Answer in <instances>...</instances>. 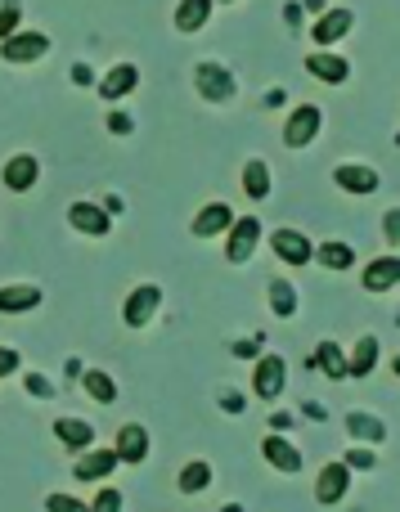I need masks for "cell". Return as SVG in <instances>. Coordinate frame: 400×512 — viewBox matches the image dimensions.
<instances>
[{"mask_svg":"<svg viewBox=\"0 0 400 512\" xmlns=\"http://www.w3.org/2000/svg\"><path fill=\"white\" fill-rule=\"evenodd\" d=\"M194 86H198V95H203L207 104H225V99H234V77H230L225 63H198Z\"/></svg>","mask_w":400,"mask_h":512,"instance_id":"cell-1","label":"cell"},{"mask_svg":"<svg viewBox=\"0 0 400 512\" xmlns=\"http://www.w3.org/2000/svg\"><path fill=\"white\" fill-rule=\"evenodd\" d=\"M257 243H261V221L257 216H239V221L230 225V239H225V261L243 265L252 252H257Z\"/></svg>","mask_w":400,"mask_h":512,"instance_id":"cell-2","label":"cell"},{"mask_svg":"<svg viewBox=\"0 0 400 512\" xmlns=\"http://www.w3.org/2000/svg\"><path fill=\"white\" fill-rule=\"evenodd\" d=\"M50 54V36L45 32H14L9 41H0V59L5 63H36Z\"/></svg>","mask_w":400,"mask_h":512,"instance_id":"cell-3","label":"cell"},{"mask_svg":"<svg viewBox=\"0 0 400 512\" xmlns=\"http://www.w3.org/2000/svg\"><path fill=\"white\" fill-rule=\"evenodd\" d=\"M320 108L315 104H302V108H293V113H288V122H284V144L288 149H306V144L315 140V135H320Z\"/></svg>","mask_w":400,"mask_h":512,"instance_id":"cell-4","label":"cell"},{"mask_svg":"<svg viewBox=\"0 0 400 512\" xmlns=\"http://www.w3.org/2000/svg\"><path fill=\"white\" fill-rule=\"evenodd\" d=\"M284 378H288V364L279 360V355H261L257 369H252V391H257V400H279Z\"/></svg>","mask_w":400,"mask_h":512,"instance_id":"cell-5","label":"cell"},{"mask_svg":"<svg viewBox=\"0 0 400 512\" xmlns=\"http://www.w3.org/2000/svg\"><path fill=\"white\" fill-rule=\"evenodd\" d=\"M158 301H162V288L158 283H140V288L126 297V306H122V319L131 328H144L153 315H158Z\"/></svg>","mask_w":400,"mask_h":512,"instance_id":"cell-6","label":"cell"},{"mask_svg":"<svg viewBox=\"0 0 400 512\" xmlns=\"http://www.w3.org/2000/svg\"><path fill=\"white\" fill-rule=\"evenodd\" d=\"M306 72H311L315 81H324V86H342V81L351 77V63L333 50H315V54H306Z\"/></svg>","mask_w":400,"mask_h":512,"instance_id":"cell-7","label":"cell"},{"mask_svg":"<svg viewBox=\"0 0 400 512\" xmlns=\"http://www.w3.org/2000/svg\"><path fill=\"white\" fill-rule=\"evenodd\" d=\"M270 248H275V256L279 261H288V265L315 261V248H311V239H306L302 230H275L270 234Z\"/></svg>","mask_w":400,"mask_h":512,"instance_id":"cell-8","label":"cell"},{"mask_svg":"<svg viewBox=\"0 0 400 512\" xmlns=\"http://www.w3.org/2000/svg\"><path fill=\"white\" fill-rule=\"evenodd\" d=\"M333 185L347 189V194H356V198H369L378 189V171L360 167V162H342V167L333 171Z\"/></svg>","mask_w":400,"mask_h":512,"instance_id":"cell-9","label":"cell"},{"mask_svg":"<svg viewBox=\"0 0 400 512\" xmlns=\"http://www.w3.org/2000/svg\"><path fill=\"white\" fill-rule=\"evenodd\" d=\"M234 221H239V216L230 212V203H207L203 212H198L194 221H189V230H194L198 239H216V234H225Z\"/></svg>","mask_w":400,"mask_h":512,"instance_id":"cell-10","label":"cell"},{"mask_svg":"<svg viewBox=\"0 0 400 512\" xmlns=\"http://www.w3.org/2000/svg\"><path fill=\"white\" fill-rule=\"evenodd\" d=\"M347 481H351V468H347V463H324L320 481H315V499H320L324 508H333L342 495H347Z\"/></svg>","mask_w":400,"mask_h":512,"instance_id":"cell-11","label":"cell"},{"mask_svg":"<svg viewBox=\"0 0 400 512\" xmlns=\"http://www.w3.org/2000/svg\"><path fill=\"white\" fill-rule=\"evenodd\" d=\"M0 180H5L14 194H27V189L41 180V162L32 158V153H18V158L5 162V171H0Z\"/></svg>","mask_w":400,"mask_h":512,"instance_id":"cell-12","label":"cell"},{"mask_svg":"<svg viewBox=\"0 0 400 512\" xmlns=\"http://www.w3.org/2000/svg\"><path fill=\"white\" fill-rule=\"evenodd\" d=\"M68 221H72V230L90 234V239H104V234L113 230L108 212H104V207H95V203H72L68 207Z\"/></svg>","mask_w":400,"mask_h":512,"instance_id":"cell-13","label":"cell"},{"mask_svg":"<svg viewBox=\"0 0 400 512\" xmlns=\"http://www.w3.org/2000/svg\"><path fill=\"white\" fill-rule=\"evenodd\" d=\"M351 23H356V14H351V9H342V5H333L329 14H320V23H315L311 41H320V45H333V41H342V36L351 32Z\"/></svg>","mask_w":400,"mask_h":512,"instance_id":"cell-14","label":"cell"},{"mask_svg":"<svg viewBox=\"0 0 400 512\" xmlns=\"http://www.w3.org/2000/svg\"><path fill=\"white\" fill-rule=\"evenodd\" d=\"M261 459H266L275 472H297V468H302V454H297V445L284 441V436H266V441H261Z\"/></svg>","mask_w":400,"mask_h":512,"instance_id":"cell-15","label":"cell"},{"mask_svg":"<svg viewBox=\"0 0 400 512\" xmlns=\"http://www.w3.org/2000/svg\"><path fill=\"white\" fill-rule=\"evenodd\" d=\"M113 450H117V459H122V463H144V459H149V432H144L140 423H126L122 432H117Z\"/></svg>","mask_w":400,"mask_h":512,"instance_id":"cell-16","label":"cell"},{"mask_svg":"<svg viewBox=\"0 0 400 512\" xmlns=\"http://www.w3.org/2000/svg\"><path fill=\"white\" fill-rule=\"evenodd\" d=\"M365 292H387L400 283V256H378V261L365 265Z\"/></svg>","mask_w":400,"mask_h":512,"instance_id":"cell-17","label":"cell"},{"mask_svg":"<svg viewBox=\"0 0 400 512\" xmlns=\"http://www.w3.org/2000/svg\"><path fill=\"white\" fill-rule=\"evenodd\" d=\"M140 86V68H135V63H117L113 72H108L104 81H99V95L108 99V104H113V99H122V95H131V90Z\"/></svg>","mask_w":400,"mask_h":512,"instance_id":"cell-18","label":"cell"},{"mask_svg":"<svg viewBox=\"0 0 400 512\" xmlns=\"http://www.w3.org/2000/svg\"><path fill=\"white\" fill-rule=\"evenodd\" d=\"M54 436H59L72 454H86L90 441H95V432H90L86 418H54Z\"/></svg>","mask_w":400,"mask_h":512,"instance_id":"cell-19","label":"cell"},{"mask_svg":"<svg viewBox=\"0 0 400 512\" xmlns=\"http://www.w3.org/2000/svg\"><path fill=\"white\" fill-rule=\"evenodd\" d=\"M117 463H122L117 450H86V454H77V477L81 481H104Z\"/></svg>","mask_w":400,"mask_h":512,"instance_id":"cell-20","label":"cell"},{"mask_svg":"<svg viewBox=\"0 0 400 512\" xmlns=\"http://www.w3.org/2000/svg\"><path fill=\"white\" fill-rule=\"evenodd\" d=\"M45 292L32 288V283H18V288H0V315H23V310L41 306Z\"/></svg>","mask_w":400,"mask_h":512,"instance_id":"cell-21","label":"cell"},{"mask_svg":"<svg viewBox=\"0 0 400 512\" xmlns=\"http://www.w3.org/2000/svg\"><path fill=\"white\" fill-rule=\"evenodd\" d=\"M311 364H315V369H320V373H329L333 382H338V378H351V369H347V355H342V346H338V342H320V346H315Z\"/></svg>","mask_w":400,"mask_h":512,"instance_id":"cell-22","label":"cell"},{"mask_svg":"<svg viewBox=\"0 0 400 512\" xmlns=\"http://www.w3.org/2000/svg\"><path fill=\"white\" fill-rule=\"evenodd\" d=\"M347 432L356 436L360 445H378V441H383V436H387V427H383V418H374V414H360V409H356V414H347Z\"/></svg>","mask_w":400,"mask_h":512,"instance_id":"cell-23","label":"cell"},{"mask_svg":"<svg viewBox=\"0 0 400 512\" xmlns=\"http://www.w3.org/2000/svg\"><path fill=\"white\" fill-rule=\"evenodd\" d=\"M374 364H378V337H360L356 342V351H351V360H347V369H351V378H369L374 373Z\"/></svg>","mask_w":400,"mask_h":512,"instance_id":"cell-24","label":"cell"},{"mask_svg":"<svg viewBox=\"0 0 400 512\" xmlns=\"http://www.w3.org/2000/svg\"><path fill=\"white\" fill-rule=\"evenodd\" d=\"M212 18V0H180L176 5V27L180 32H198Z\"/></svg>","mask_w":400,"mask_h":512,"instance_id":"cell-25","label":"cell"},{"mask_svg":"<svg viewBox=\"0 0 400 512\" xmlns=\"http://www.w3.org/2000/svg\"><path fill=\"white\" fill-rule=\"evenodd\" d=\"M243 194L257 198V203L261 198H270V167L261 158H252L248 167H243Z\"/></svg>","mask_w":400,"mask_h":512,"instance_id":"cell-26","label":"cell"},{"mask_svg":"<svg viewBox=\"0 0 400 512\" xmlns=\"http://www.w3.org/2000/svg\"><path fill=\"white\" fill-rule=\"evenodd\" d=\"M81 387H86L90 400H99V405H113V400H117V382L108 378V373H99V369L81 373Z\"/></svg>","mask_w":400,"mask_h":512,"instance_id":"cell-27","label":"cell"},{"mask_svg":"<svg viewBox=\"0 0 400 512\" xmlns=\"http://www.w3.org/2000/svg\"><path fill=\"white\" fill-rule=\"evenodd\" d=\"M176 486L185 490V495H198V490H207V486H212V468H207L203 459L185 463V468H180V477H176Z\"/></svg>","mask_w":400,"mask_h":512,"instance_id":"cell-28","label":"cell"},{"mask_svg":"<svg viewBox=\"0 0 400 512\" xmlns=\"http://www.w3.org/2000/svg\"><path fill=\"white\" fill-rule=\"evenodd\" d=\"M315 261H320L324 270H351L356 252H351V243H324V248H315Z\"/></svg>","mask_w":400,"mask_h":512,"instance_id":"cell-29","label":"cell"},{"mask_svg":"<svg viewBox=\"0 0 400 512\" xmlns=\"http://www.w3.org/2000/svg\"><path fill=\"white\" fill-rule=\"evenodd\" d=\"M270 310H275L279 319H293L297 315V288H293V283H284V279L270 283Z\"/></svg>","mask_w":400,"mask_h":512,"instance_id":"cell-30","label":"cell"},{"mask_svg":"<svg viewBox=\"0 0 400 512\" xmlns=\"http://www.w3.org/2000/svg\"><path fill=\"white\" fill-rule=\"evenodd\" d=\"M18 18H23V5L18 0H0V41H9L18 32Z\"/></svg>","mask_w":400,"mask_h":512,"instance_id":"cell-31","label":"cell"},{"mask_svg":"<svg viewBox=\"0 0 400 512\" xmlns=\"http://www.w3.org/2000/svg\"><path fill=\"white\" fill-rule=\"evenodd\" d=\"M342 463H347L351 472H374V450H369V445H356V450H351Z\"/></svg>","mask_w":400,"mask_h":512,"instance_id":"cell-32","label":"cell"},{"mask_svg":"<svg viewBox=\"0 0 400 512\" xmlns=\"http://www.w3.org/2000/svg\"><path fill=\"white\" fill-rule=\"evenodd\" d=\"M261 346H266V337L257 333V337H243V342H234L230 351L239 355V360H261Z\"/></svg>","mask_w":400,"mask_h":512,"instance_id":"cell-33","label":"cell"},{"mask_svg":"<svg viewBox=\"0 0 400 512\" xmlns=\"http://www.w3.org/2000/svg\"><path fill=\"white\" fill-rule=\"evenodd\" d=\"M45 512H90L81 499H72V495H50L45 499Z\"/></svg>","mask_w":400,"mask_h":512,"instance_id":"cell-34","label":"cell"},{"mask_svg":"<svg viewBox=\"0 0 400 512\" xmlns=\"http://www.w3.org/2000/svg\"><path fill=\"white\" fill-rule=\"evenodd\" d=\"M90 512H122V495H117V490H99V499L90 504Z\"/></svg>","mask_w":400,"mask_h":512,"instance_id":"cell-35","label":"cell"},{"mask_svg":"<svg viewBox=\"0 0 400 512\" xmlns=\"http://www.w3.org/2000/svg\"><path fill=\"white\" fill-rule=\"evenodd\" d=\"M383 234H387V243H392V248H400V207H392V212L383 216Z\"/></svg>","mask_w":400,"mask_h":512,"instance_id":"cell-36","label":"cell"},{"mask_svg":"<svg viewBox=\"0 0 400 512\" xmlns=\"http://www.w3.org/2000/svg\"><path fill=\"white\" fill-rule=\"evenodd\" d=\"M108 131H113V135H131L135 131L131 113H108Z\"/></svg>","mask_w":400,"mask_h":512,"instance_id":"cell-37","label":"cell"},{"mask_svg":"<svg viewBox=\"0 0 400 512\" xmlns=\"http://www.w3.org/2000/svg\"><path fill=\"white\" fill-rule=\"evenodd\" d=\"M18 364H23V360H18L14 346H0V378H9V373H14Z\"/></svg>","mask_w":400,"mask_h":512,"instance_id":"cell-38","label":"cell"},{"mask_svg":"<svg viewBox=\"0 0 400 512\" xmlns=\"http://www.w3.org/2000/svg\"><path fill=\"white\" fill-rule=\"evenodd\" d=\"M27 391H32V396H41V400H50V396H54V387L41 378V373H27Z\"/></svg>","mask_w":400,"mask_h":512,"instance_id":"cell-39","label":"cell"},{"mask_svg":"<svg viewBox=\"0 0 400 512\" xmlns=\"http://www.w3.org/2000/svg\"><path fill=\"white\" fill-rule=\"evenodd\" d=\"M68 77H72V86H99V81H95V72H90L86 63H72V72H68Z\"/></svg>","mask_w":400,"mask_h":512,"instance_id":"cell-40","label":"cell"},{"mask_svg":"<svg viewBox=\"0 0 400 512\" xmlns=\"http://www.w3.org/2000/svg\"><path fill=\"white\" fill-rule=\"evenodd\" d=\"M221 409H225V414H243V396H239V391H225Z\"/></svg>","mask_w":400,"mask_h":512,"instance_id":"cell-41","label":"cell"},{"mask_svg":"<svg viewBox=\"0 0 400 512\" xmlns=\"http://www.w3.org/2000/svg\"><path fill=\"white\" fill-rule=\"evenodd\" d=\"M284 23H288V27L302 23V5H297V0H288V5H284Z\"/></svg>","mask_w":400,"mask_h":512,"instance_id":"cell-42","label":"cell"},{"mask_svg":"<svg viewBox=\"0 0 400 512\" xmlns=\"http://www.w3.org/2000/svg\"><path fill=\"white\" fill-rule=\"evenodd\" d=\"M392 369H396V378H400V355H396V360H392Z\"/></svg>","mask_w":400,"mask_h":512,"instance_id":"cell-43","label":"cell"},{"mask_svg":"<svg viewBox=\"0 0 400 512\" xmlns=\"http://www.w3.org/2000/svg\"><path fill=\"white\" fill-rule=\"evenodd\" d=\"M225 512H243V508H239V504H230V508H225Z\"/></svg>","mask_w":400,"mask_h":512,"instance_id":"cell-44","label":"cell"},{"mask_svg":"<svg viewBox=\"0 0 400 512\" xmlns=\"http://www.w3.org/2000/svg\"><path fill=\"white\" fill-rule=\"evenodd\" d=\"M221 5H234V0H221Z\"/></svg>","mask_w":400,"mask_h":512,"instance_id":"cell-45","label":"cell"},{"mask_svg":"<svg viewBox=\"0 0 400 512\" xmlns=\"http://www.w3.org/2000/svg\"><path fill=\"white\" fill-rule=\"evenodd\" d=\"M396 144H400V135H396Z\"/></svg>","mask_w":400,"mask_h":512,"instance_id":"cell-46","label":"cell"},{"mask_svg":"<svg viewBox=\"0 0 400 512\" xmlns=\"http://www.w3.org/2000/svg\"><path fill=\"white\" fill-rule=\"evenodd\" d=\"M396 319H400V310H396Z\"/></svg>","mask_w":400,"mask_h":512,"instance_id":"cell-47","label":"cell"}]
</instances>
